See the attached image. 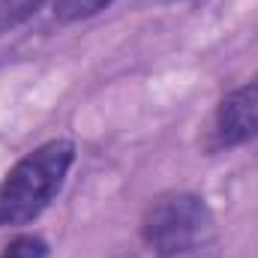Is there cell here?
<instances>
[{
    "label": "cell",
    "instance_id": "4",
    "mask_svg": "<svg viewBox=\"0 0 258 258\" xmlns=\"http://www.w3.org/2000/svg\"><path fill=\"white\" fill-rule=\"evenodd\" d=\"M111 3H117V0H51L54 15H57L60 21H66V24L93 18V15H99V12H105Z\"/></svg>",
    "mask_w": 258,
    "mask_h": 258
},
{
    "label": "cell",
    "instance_id": "2",
    "mask_svg": "<svg viewBox=\"0 0 258 258\" xmlns=\"http://www.w3.org/2000/svg\"><path fill=\"white\" fill-rule=\"evenodd\" d=\"M141 237L153 255L186 249L216 237V222L201 195L165 192L150 201L141 219Z\"/></svg>",
    "mask_w": 258,
    "mask_h": 258
},
{
    "label": "cell",
    "instance_id": "6",
    "mask_svg": "<svg viewBox=\"0 0 258 258\" xmlns=\"http://www.w3.org/2000/svg\"><path fill=\"white\" fill-rule=\"evenodd\" d=\"M45 255H48V243L36 234H18L0 252V258H45Z\"/></svg>",
    "mask_w": 258,
    "mask_h": 258
},
{
    "label": "cell",
    "instance_id": "1",
    "mask_svg": "<svg viewBox=\"0 0 258 258\" xmlns=\"http://www.w3.org/2000/svg\"><path fill=\"white\" fill-rule=\"evenodd\" d=\"M75 162V147L66 138H54L18 159L0 180V228L33 222L60 192Z\"/></svg>",
    "mask_w": 258,
    "mask_h": 258
},
{
    "label": "cell",
    "instance_id": "5",
    "mask_svg": "<svg viewBox=\"0 0 258 258\" xmlns=\"http://www.w3.org/2000/svg\"><path fill=\"white\" fill-rule=\"evenodd\" d=\"M45 3L48 0H0V36L18 27L21 21H27L30 15H36V9Z\"/></svg>",
    "mask_w": 258,
    "mask_h": 258
},
{
    "label": "cell",
    "instance_id": "3",
    "mask_svg": "<svg viewBox=\"0 0 258 258\" xmlns=\"http://www.w3.org/2000/svg\"><path fill=\"white\" fill-rule=\"evenodd\" d=\"M252 138H258V72L216 105L207 129V147L228 150Z\"/></svg>",
    "mask_w": 258,
    "mask_h": 258
},
{
    "label": "cell",
    "instance_id": "7",
    "mask_svg": "<svg viewBox=\"0 0 258 258\" xmlns=\"http://www.w3.org/2000/svg\"><path fill=\"white\" fill-rule=\"evenodd\" d=\"M153 258H219V240H204V243H195L186 249H171V252H159Z\"/></svg>",
    "mask_w": 258,
    "mask_h": 258
}]
</instances>
